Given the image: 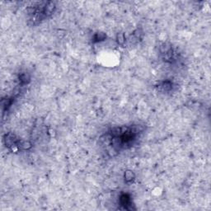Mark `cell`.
Returning a JSON list of instances; mask_svg holds the SVG:
<instances>
[{
	"mask_svg": "<svg viewBox=\"0 0 211 211\" xmlns=\"http://www.w3.org/2000/svg\"><path fill=\"white\" fill-rule=\"evenodd\" d=\"M161 87H162V88L163 90H165V91H169V90L172 88V86L170 82H164V83L161 85Z\"/></svg>",
	"mask_w": 211,
	"mask_h": 211,
	"instance_id": "5",
	"label": "cell"
},
{
	"mask_svg": "<svg viewBox=\"0 0 211 211\" xmlns=\"http://www.w3.org/2000/svg\"><path fill=\"white\" fill-rule=\"evenodd\" d=\"M120 201L121 205L125 207V209H128V206L130 205V198L128 195L124 194L120 198Z\"/></svg>",
	"mask_w": 211,
	"mask_h": 211,
	"instance_id": "1",
	"label": "cell"
},
{
	"mask_svg": "<svg viewBox=\"0 0 211 211\" xmlns=\"http://www.w3.org/2000/svg\"><path fill=\"white\" fill-rule=\"evenodd\" d=\"M30 79V78L29 77L27 76V74H26V73H23V74H22L21 76H20V81L22 82V83H27V80H29Z\"/></svg>",
	"mask_w": 211,
	"mask_h": 211,
	"instance_id": "6",
	"label": "cell"
},
{
	"mask_svg": "<svg viewBox=\"0 0 211 211\" xmlns=\"http://www.w3.org/2000/svg\"><path fill=\"white\" fill-rule=\"evenodd\" d=\"M125 41V35L123 33H120V34L117 35V42L120 44V45H123Z\"/></svg>",
	"mask_w": 211,
	"mask_h": 211,
	"instance_id": "4",
	"label": "cell"
},
{
	"mask_svg": "<svg viewBox=\"0 0 211 211\" xmlns=\"http://www.w3.org/2000/svg\"><path fill=\"white\" fill-rule=\"evenodd\" d=\"M135 179V174L131 171H126L125 173V181L126 182H130Z\"/></svg>",
	"mask_w": 211,
	"mask_h": 211,
	"instance_id": "2",
	"label": "cell"
},
{
	"mask_svg": "<svg viewBox=\"0 0 211 211\" xmlns=\"http://www.w3.org/2000/svg\"><path fill=\"white\" fill-rule=\"evenodd\" d=\"M106 37V36L104 33H97L94 36V40H96L95 41H100V40H103Z\"/></svg>",
	"mask_w": 211,
	"mask_h": 211,
	"instance_id": "3",
	"label": "cell"
}]
</instances>
